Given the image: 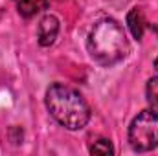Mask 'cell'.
I'll use <instances>...</instances> for the list:
<instances>
[{"instance_id": "cell-1", "label": "cell", "mask_w": 158, "mask_h": 156, "mask_svg": "<svg viewBox=\"0 0 158 156\" xmlns=\"http://www.w3.org/2000/svg\"><path fill=\"white\" fill-rule=\"evenodd\" d=\"M46 109L50 116L68 130H81L90 119V107L85 97L63 83H53L46 90Z\"/></svg>"}, {"instance_id": "cell-2", "label": "cell", "mask_w": 158, "mask_h": 156, "mask_svg": "<svg viewBox=\"0 0 158 156\" xmlns=\"http://www.w3.org/2000/svg\"><path fill=\"white\" fill-rule=\"evenodd\" d=\"M90 57L101 66H114L129 53V40L123 26L114 18H103L94 24L86 40Z\"/></svg>"}, {"instance_id": "cell-3", "label": "cell", "mask_w": 158, "mask_h": 156, "mask_svg": "<svg viewBox=\"0 0 158 156\" xmlns=\"http://www.w3.org/2000/svg\"><path fill=\"white\" fill-rule=\"evenodd\" d=\"M129 145L136 153H149L158 147V112L142 110L129 125Z\"/></svg>"}, {"instance_id": "cell-4", "label": "cell", "mask_w": 158, "mask_h": 156, "mask_svg": "<svg viewBox=\"0 0 158 156\" xmlns=\"http://www.w3.org/2000/svg\"><path fill=\"white\" fill-rule=\"evenodd\" d=\"M59 28H61V24H59V18L55 15H44L39 20V26H37L39 46H42V48L52 46L57 39V35H59Z\"/></svg>"}, {"instance_id": "cell-5", "label": "cell", "mask_w": 158, "mask_h": 156, "mask_svg": "<svg viewBox=\"0 0 158 156\" xmlns=\"http://www.w3.org/2000/svg\"><path fill=\"white\" fill-rule=\"evenodd\" d=\"M127 26L132 33V37L136 40H140L143 37V31H145V17H143V11L140 7H132L127 15Z\"/></svg>"}, {"instance_id": "cell-6", "label": "cell", "mask_w": 158, "mask_h": 156, "mask_svg": "<svg viewBox=\"0 0 158 156\" xmlns=\"http://www.w3.org/2000/svg\"><path fill=\"white\" fill-rule=\"evenodd\" d=\"M13 2L17 6V11L24 18H30L48 7V0H13Z\"/></svg>"}, {"instance_id": "cell-7", "label": "cell", "mask_w": 158, "mask_h": 156, "mask_svg": "<svg viewBox=\"0 0 158 156\" xmlns=\"http://www.w3.org/2000/svg\"><path fill=\"white\" fill-rule=\"evenodd\" d=\"M90 154H101V156L114 154V147H112L110 140H98L90 145Z\"/></svg>"}, {"instance_id": "cell-8", "label": "cell", "mask_w": 158, "mask_h": 156, "mask_svg": "<svg viewBox=\"0 0 158 156\" xmlns=\"http://www.w3.org/2000/svg\"><path fill=\"white\" fill-rule=\"evenodd\" d=\"M145 96H147V101L151 103V107L158 110V76L156 77H151L149 81H147Z\"/></svg>"}, {"instance_id": "cell-9", "label": "cell", "mask_w": 158, "mask_h": 156, "mask_svg": "<svg viewBox=\"0 0 158 156\" xmlns=\"http://www.w3.org/2000/svg\"><path fill=\"white\" fill-rule=\"evenodd\" d=\"M153 64H155V70H156V72H158V57H156V59H155V63H153Z\"/></svg>"}]
</instances>
